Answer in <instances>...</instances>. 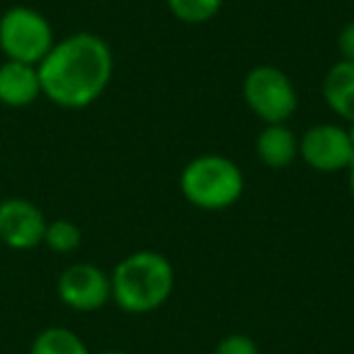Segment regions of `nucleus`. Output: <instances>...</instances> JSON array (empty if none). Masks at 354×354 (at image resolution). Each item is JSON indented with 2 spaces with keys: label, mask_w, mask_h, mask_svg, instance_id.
Wrapping results in <instances>:
<instances>
[{
  "label": "nucleus",
  "mask_w": 354,
  "mask_h": 354,
  "mask_svg": "<svg viewBox=\"0 0 354 354\" xmlns=\"http://www.w3.org/2000/svg\"><path fill=\"white\" fill-rule=\"evenodd\" d=\"M102 354H127V352H122V349H107V352H102Z\"/></svg>",
  "instance_id": "obj_19"
},
{
  "label": "nucleus",
  "mask_w": 354,
  "mask_h": 354,
  "mask_svg": "<svg viewBox=\"0 0 354 354\" xmlns=\"http://www.w3.org/2000/svg\"><path fill=\"white\" fill-rule=\"evenodd\" d=\"M41 97V83L37 66L20 61L0 64V104L10 109H25Z\"/></svg>",
  "instance_id": "obj_9"
},
{
  "label": "nucleus",
  "mask_w": 354,
  "mask_h": 354,
  "mask_svg": "<svg viewBox=\"0 0 354 354\" xmlns=\"http://www.w3.org/2000/svg\"><path fill=\"white\" fill-rule=\"evenodd\" d=\"M56 294L61 304L80 313L100 310L107 301H112L109 274L90 262H75L66 267L56 281Z\"/></svg>",
  "instance_id": "obj_6"
},
{
  "label": "nucleus",
  "mask_w": 354,
  "mask_h": 354,
  "mask_svg": "<svg viewBox=\"0 0 354 354\" xmlns=\"http://www.w3.org/2000/svg\"><path fill=\"white\" fill-rule=\"evenodd\" d=\"M299 156L313 170L337 172L349 167L354 158V146L344 127L318 124V127H310L299 138Z\"/></svg>",
  "instance_id": "obj_7"
},
{
  "label": "nucleus",
  "mask_w": 354,
  "mask_h": 354,
  "mask_svg": "<svg viewBox=\"0 0 354 354\" xmlns=\"http://www.w3.org/2000/svg\"><path fill=\"white\" fill-rule=\"evenodd\" d=\"M323 97L339 119L354 124V61L330 66L323 78Z\"/></svg>",
  "instance_id": "obj_11"
},
{
  "label": "nucleus",
  "mask_w": 354,
  "mask_h": 354,
  "mask_svg": "<svg viewBox=\"0 0 354 354\" xmlns=\"http://www.w3.org/2000/svg\"><path fill=\"white\" fill-rule=\"evenodd\" d=\"M183 197L192 207L204 212H221L228 209L243 197L245 177L238 162L226 156L207 153L197 156L183 167L180 175Z\"/></svg>",
  "instance_id": "obj_3"
},
{
  "label": "nucleus",
  "mask_w": 354,
  "mask_h": 354,
  "mask_svg": "<svg viewBox=\"0 0 354 354\" xmlns=\"http://www.w3.org/2000/svg\"><path fill=\"white\" fill-rule=\"evenodd\" d=\"M337 49H339V56H342V61H354V20L347 22V25L339 30Z\"/></svg>",
  "instance_id": "obj_16"
},
{
  "label": "nucleus",
  "mask_w": 354,
  "mask_h": 354,
  "mask_svg": "<svg viewBox=\"0 0 354 354\" xmlns=\"http://www.w3.org/2000/svg\"><path fill=\"white\" fill-rule=\"evenodd\" d=\"M112 301L131 315L158 310L175 289V270L170 260L156 250H136L127 255L109 274Z\"/></svg>",
  "instance_id": "obj_2"
},
{
  "label": "nucleus",
  "mask_w": 354,
  "mask_h": 354,
  "mask_svg": "<svg viewBox=\"0 0 354 354\" xmlns=\"http://www.w3.org/2000/svg\"><path fill=\"white\" fill-rule=\"evenodd\" d=\"M54 44L51 22L35 8L12 6L0 15V51L8 61L39 66Z\"/></svg>",
  "instance_id": "obj_4"
},
{
  "label": "nucleus",
  "mask_w": 354,
  "mask_h": 354,
  "mask_svg": "<svg viewBox=\"0 0 354 354\" xmlns=\"http://www.w3.org/2000/svg\"><path fill=\"white\" fill-rule=\"evenodd\" d=\"M243 97L265 124H286L299 107V93L289 75L270 64L255 66L243 80Z\"/></svg>",
  "instance_id": "obj_5"
},
{
  "label": "nucleus",
  "mask_w": 354,
  "mask_h": 354,
  "mask_svg": "<svg viewBox=\"0 0 354 354\" xmlns=\"http://www.w3.org/2000/svg\"><path fill=\"white\" fill-rule=\"evenodd\" d=\"M214 354H260V347H257L255 339L248 337V335L231 333L216 344Z\"/></svg>",
  "instance_id": "obj_15"
},
{
  "label": "nucleus",
  "mask_w": 354,
  "mask_h": 354,
  "mask_svg": "<svg viewBox=\"0 0 354 354\" xmlns=\"http://www.w3.org/2000/svg\"><path fill=\"white\" fill-rule=\"evenodd\" d=\"M223 0H167L172 17L185 25H204L221 12Z\"/></svg>",
  "instance_id": "obj_14"
},
{
  "label": "nucleus",
  "mask_w": 354,
  "mask_h": 354,
  "mask_svg": "<svg viewBox=\"0 0 354 354\" xmlns=\"http://www.w3.org/2000/svg\"><path fill=\"white\" fill-rule=\"evenodd\" d=\"M41 95L56 107L85 109L102 97L114 73L109 44L93 32L56 39L39 66Z\"/></svg>",
  "instance_id": "obj_1"
},
{
  "label": "nucleus",
  "mask_w": 354,
  "mask_h": 354,
  "mask_svg": "<svg viewBox=\"0 0 354 354\" xmlns=\"http://www.w3.org/2000/svg\"><path fill=\"white\" fill-rule=\"evenodd\" d=\"M347 133H349V141H352V146H354V124H349L347 127Z\"/></svg>",
  "instance_id": "obj_18"
},
{
  "label": "nucleus",
  "mask_w": 354,
  "mask_h": 354,
  "mask_svg": "<svg viewBox=\"0 0 354 354\" xmlns=\"http://www.w3.org/2000/svg\"><path fill=\"white\" fill-rule=\"evenodd\" d=\"M257 158L267 167H289L299 158V138L286 124H265L255 141Z\"/></svg>",
  "instance_id": "obj_10"
},
{
  "label": "nucleus",
  "mask_w": 354,
  "mask_h": 354,
  "mask_svg": "<svg viewBox=\"0 0 354 354\" xmlns=\"http://www.w3.org/2000/svg\"><path fill=\"white\" fill-rule=\"evenodd\" d=\"M30 354H90L88 344L80 339L78 333L64 325H51L37 333L32 339Z\"/></svg>",
  "instance_id": "obj_12"
},
{
  "label": "nucleus",
  "mask_w": 354,
  "mask_h": 354,
  "mask_svg": "<svg viewBox=\"0 0 354 354\" xmlns=\"http://www.w3.org/2000/svg\"><path fill=\"white\" fill-rule=\"evenodd\" d=\"M46 216L25 197H6L0 202V243L10 250H32L41 245Z\"/></svg>",
  "instance_id": "obj_8"
},
{
  "label": "nucleus",
  "mask_w": 354,
  "mask_h": 354,
  "mask_svg": "<svg viewBox=\"0 0 354 354\" xmlns=\"http://www.w3.org/2000/svg\"><path fill=\"white\" fill-rule=\"evenodd\" d=\"M347 183H349V192H352V199H354V158L347 167Z\"/></svg>",
  "instance_id": "obj_17"
},
{
  "label": "nucleus",
  "mask_w": 354,
  "mask_h": 354,
  "mask_svg": "<svg viewBox=\"0 0 354 354\" xmlns=\"http://www.w3.org/2000/svg\"><path fill=\"white\" fill-rule=\"evenodd\" d=\"M83 243V233L68 218H56V221H46L44 241L41 245H46L51 252H59V255H68L75 252Z\"/></svg>",
  "instance_id": "obj_13"
}]
</instances>
